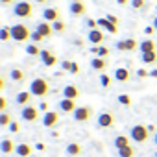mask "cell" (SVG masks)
Here are the masks:
<instances>
[{
    "mask_svg": "<svg viewBox=\"0 0 157 157\" xmlns=\"http://www.w3.org/2000/svg\"><path fill=\"white\" fill-rule=\"evenodd\" d=\"M129 139H131V137H128V135H117V137H115V148H117V150H120V148L129 146V144H131V142H129Z\"/></svg>",
    "mask_w": 157,
    "mask_h": 157,
    "instance_id": "d4e9b609",
    "label": "cell"
},
{
    "mask_svg": "<svg viewBox=\"0 0 157 157\" xmlns=\"http://www.w3.org/2000/svg\"><path fill=\"white\" fill-rule=\"evenodd\" d=\"M39 111L48 113V104H46V102H41V104H39Z\"/></svg>",
    "mask_w": 157,
    "mask_h": 157,
    "instance_id": "ee69618b",
    "label": "cell"
},
{
    "mask_svg": "<svg viewBox=\"0 0 157 157\" xmlns=\"http://www.w3.org/2000/svg\"><path fill=\"white\" fill-rule=\"evenodd\" d=\"M118 104H122V105H129V104H131V98H129L128 94H120V96H118Z\"/></svg>",
    "mask_w": 157,
    "mask_h": 157,
    "instance_id": "8d00e7d4",
    "label": "cell"
},
{
    "mask_svg": "<svg viewBox=\"0 0 157 157\" xmlns=\"http://www.w3.org/2000/svg\"><path fill=\"white\" fill-rule=\"evenodd\" d=\"M155 61H157V52L142 54V63H155Z\"/></svg>",
    "mask_w": 157,
    "mask_h": 157,
    "instance_id": "1f68e13d",
    "label": "cell"
},
{
    "mask_svg": "<svg viewBox=\"0 0 157 157\" xmlns=\"http://www.w3.org/2000/svg\"><path fill=\"white\" fill-rule=\"evenodd\" d=\"M72 115H74V120L76 122H87L94 115V109L91 105H82V107H78Z\"/></svg>",
    "mask_w": 157,
    "mask_h": 157,
    "instance_id": "8992f818",
    "label": "cell"
},
{
    "mask_svg": "<svg viewBox=\"0 0 157 157\" xmlns=\"http://www.w3.org/2000/svg\"><path fill=\"white\" fill-rule=\"evenodd\" d=\"M100 85H102L104 89H107V87L111 85V76H107V74L104 72V74L100 76Z\"/></svg>",
    "mask_w": 157,
    "mask_h": 157,
    "instance_id": "d6a6232c",
    "label": "cell"
},
{
    "mask_svg": "<svg viewBox=\"0 0 157 157\" xmlns=\"http://www.w3.org/2000/svg\"><path fill=\"white\" fill-rule=\"evenodd\" d=\"M117 48L122 50V52H131V50L139 48V43H137L135 39H120V41L117 43Z\"/></svg>",
    "mask_w": 157,
    "mask_h": 157,
    "instance_id": "ba28073f",
    "label": "cell"
},
{
    "mask_svg": "<svg viewBox=\"0 0 157 157\" xmlns=\"http://www.w3.org/2000/svg\"><path fill=\"white\" fill-rule=\"evenodd\" d=\"M57 122H59V113H56V111L44 113V117H43V126L44 128H54Z\"/></svg>",
    "mask_w": 157,
    "mask_h": 157,
    "instance_id": "8fae6325",
    "label": "cell"
},
{
    "mask_svg": "<svg viewBox=\"0 0 157 157\" xmlns=\"http://www.w3.org/2000/svg\"><path fill=\"white\" fill-rule=\"evenodd\" d=\"M8 129H10V131H11V133H19V131H21V124H19V122H15V120H13V122H11V124H10V128H8Z\"/></svg>",
    "mask_w": 157,
    "mask_h": 157,
    "instance_id": "f35d334b",
    "label": "cell"
},
{
    "mask_svg": "<svg viewBox=\"0 0 157 157\" xmlns=\"http://www.w3.org/2000/svg\"><path fill=\"white\" fill-rule=\"evenodd\" d=\"M6 107H8V100L4 96H0V111H6Z\"/></svg>",
    "mask_w": 157,
    "mask_h": 157,
    "instance_id": "ab89813d",
    "label": "cell"
},
{
    "mask_svg": "<svg viewBox=\"0 0 157 157\" xmlns=\"http://www.w3.org/2000/svg\"><path fill=\"white\" fill-rule=\"evenodd\" d=\"M144 4H146V0H131V6H133L135 10H142Z\"/></svg>",
    "mask_w": 157,
    "mask_h": 157,
    "instance_id": "74e56055",
    "label": "cell"
},
{
    "mask_svg": "<svg viewBox=\"0 0 157 157\" xmlns=\"http://www.w3.org/2000/svg\"><path fill=\"white\" fill-rule=\"evenodd\" d=\"M113 124H115V117H113V113L104 111V113L98 115V126H100V128H111Z\"/></svg>",
    "mask_w": 157,
    "mask_h": 157,
    "instance_id": "9c48e42d",
    "label": "cell"
},
{
    "mask_svg": "<svg viewBox=\"0 0 157 157\" xmlns=\"http://www.w3.org/2000/svg\"><path fill=\"white\" fill-rule=\"evenodd\" d=\"M43 39H44V35H43V33H39L37 30H35V32H32V41H33L35 44H37V43H41Z\"/></svg>",
    "mask_w": 157,
    "mask_h": 157,
    "instance_id": "e575fe53",
    "label": "cell"
},
{
    "mask_svg": "<svg viewBox=\"0 0 157 157\" xmlns=\"http://www.w3.org/2000/svg\"><path fill=\"white\" fill-rule=\"evenodd\" d=\"M117 4H118V6H128V4H131V2H129V0H117Z\"/></svg>",
    "mask_w": 157,
    "mask_h": 157,
    "instance_id": "7dc6e473",
    "label": "cell"
},
{
    "mask_svg": "<svg viewBox=\"0 0 157 157\" xmlns=\"http://www.w3.org/2000/svg\"><path fill=\"white\" fill-rule=\"evenodd\" d=\"M35 2H39V4H44V2H48V0H35Z\"/></svg>",
    "mask_w": 157,
    "mask_h": 157,
    "instance_id": "db71d44e",
    "label": "cell"
},
{
    "mask_svg": "<svg viewBox=\"0 0 157 157\" xmlns=\"http://www.w3.org/2000/svg\"><path fill=\"white\" fill-rule=\"evenodd\" d=\"M11 39H15L17 43H24V41L32 39V32L26 24H15V26H11Z\"/></svg>",
    "mask_w": 157,
    "mask_h": 157,
    "instance_id": "7a4b0ae2",
    "label": "cell"
},
{
    "mask_svg": "<svg viewBox=\"0 0 157 157\" xmlns=\"http://www.w3.org/2000/svg\"><path fill=\"white\" fill-rule=\"evenodd\" d=\"M150 78H157V68H153V70L150 72Z\"/></svg>",
    "mask_w": 157,
    "mask_h": 157,
    "instance_id": "816d5d0a",
    "label": "cell"
},
{
    "mask_svg": "<svg viewBox=\"0 0 157 157\" xmlns=\"http://www.w3.org/2000/svg\"><path fill=\"white\" fill-rule=\"evenodd\" d=\"M32 96H33V94H32L30 91H22V93H19V94L15 96V104H17V105H22V107H24V105H30Z\"/></svg>",
    "mask_w": 157,
    "mask_h": 157,
    "instance_id": "9a60e30c",
    "label": "cell"
},
{
    "mask_svg": "<svg viewBox=\"0 0 157 157\" xmlns=\"http://www.w3.org/2000/svg\"><path fill=\"white\" fill-rule=\"evenodd\" d=\"M35 148H37V150H44V148H46V146H44V144H43V142H37V144H35Z\"/></svg>",
    "mask_w": 157,
    "mask_h": 157,
    "instance_id": "f907efd6",
    "label": "cell"
},
{
    "mask_svg": "<svg viewBox=\"0 0 157 157\" xmlns=\"http://www.w3.org/2000/svg\"><path fill=\"white\" fill-rule=\"evenodd\" d=\"M72 74H78V72H80V65H78V63H74L72 65V70H70Z\"/></svg>",
    "mask_w": 157,
    "mask_h": 157,
    "instance_id": "bcb514c9",
    "label": "cell"
},
{
    "mask_svg": "<svg viewBox=\"0 0 157 157\" xmlns=\"http://www.w3.org/2000/svg\"><path fill=\"white\" fill-rule=\"evenodd\" d=\"M57 107H59V111H61V113H74V111L78 109L76 100H70V98H63V100H59Z\"/></svg>",
    "mask_w": 157,
    "mask_h": 157,
    "instance_id": "52a82bcc",
    "label": "cell"
},
{
    "mask_svg": "<svg viewBox=\"0 0 157 157\" xmlns=\"http://www.w3.org/2000/svg\"><path fill=\"white\" fill-rule=\"evenodd\" d=\"M129 137L133 139V142L142 144V142L148 140V137H150V129H148L146 126H142V124H135V126L129 129Z\"/></svg>",
    "mask_w": 157,
    "mask_h": 157,
    "instance_id": "3957f363",
    "label": "cell"
},
{
    "mask_svg": "<svg viewBox=\"0 0 157 157\" xmlns=\"http://www.w3.org/2000/svg\"><path fill=\"white\" fill-rule=\"evenodd\" d=\"M153 142L157 144V131H155V135H153Z\"/></svg>",
    "mask_w": 157,
    "mask_h": 157,
    "instance_id": "11a10c76",
    "label": "cell"
},
{
    "mask_svg": "<svg viewBox=\"0 0 157 157\" xmlns=\"http://www.w3.org/2000/svg\"><path fill=\"white\" fill-rule=\"evenodd\" d=\"M72 2H83V0H72Z\"/></svg>",
    "mask_w": 157,
    "mask_h": 157,
    "instance_id": "9f6ffc18",
    "label": "cell"
},
{
    "mask_svg": "<svg viewBox=\"0 0 157 157\" xmlns=\"http://www.w3.org/2000/svg\"><path fill=\"white\" fill-rule=\"evenodd\" d=\"M35 30H37L39 33H43L44 37H50V35L54 33V28H52V22H46V21H43V22H39Z\"/></svg>",
    "mask_w": 157,
    "mask_h": 157,
    "instance_id": "d6986e66",
    "label": "cell"
},
{
    "mask_svg": "<svg viewBox=\"0 0 157 157\" xmlns=\"http://www.w3.org/2000/svg\"><path fill=\"white\" fill-rule=\"evenodd\" d=\"M155 46H157V44H155V41H153V39H148V37H146V39H142V41L139 43V50H140L142 54L155 52Z\"/></svg>",
    "mask_w": 157,
    "mask_h": 157,
    "instance_id": "5bb4252c",
    "label": "cell"
},
{
    "mask_svg": "<svg viewBox=\"0 0 157 157\" xmlns=\"http://www.w3.org/2000/svg\"><path fill=\"white\" fill-rule=\"evenodd\" d=\"M87 39H89V43L93 44V46H98L102 41H104V32L102 30H89V35H87Z\"/></svg>",
    "mask_w": 157,
    "mask_h": 157,
    "instance_id": "7c38bea8",
    "label": "cell"
},
{
    "mask_svg": "<svg viewBox=\"0 0 157 157\" xmlns=\"http://www.w3.org/2000/svg\"><path fill=\"white\" fill-rule=\"evenodd\" d=\"M153 32H155V28H153V26H146V28H144V33H146V35H151Z\"/></svg>",
    "mask_w": 157,
    "mask_h": 157,
    "instance_id": "f6af8a7d",
    "label": "cell"
},
{
    "mask_svg": "<svg viewBox=\"0 0 157 157\" xmlns=\"http://www.w3.org/2000/svg\"><path fill=\"white\" fill-rule=\"evenodd\" d=\"M21 117H22V120H24V122L33 124V122H37V120H39V107L24 105V107L21 109Z\"/></svg>",
    "mask_w": 157,
    "mask_h": 157,
    "instance_id": "5b68a950",
    "label": "cell"
},
{
    "mask_svg": "<svg viewBox=\"0 0 157 157\" xmlns=\"http://www.w3.org/2000/svg\"><path fill=\"white\" fill-rule=\"evenodd\" d=\"M82 151H83V148H82L80 142H70V144L67 146V153H68V155H74V157H76V155H80Z\"/></svg>",
    "mask_w": 157,
    "mask_h": 157,
    "instance_id": "484cf974",
    "label": "cell"
},
{
    "mask_svg": "<svg viewBox=\"0 0 157 157\" xmlns=\"http://www.w3.org/2000/svg\"><path fill=\"white\" fill-rule=\"evenodd\" d=\"M6 89V82H4V78H0V91H4Z\"/></svg>",
    "mask_w": 157,
    "mask_h": 157,
    "instance_id": "681fc988",
    "label": "cell"
},
{
    "mask_svg": "<svg viewBox=\"0 0 157 157\" xmlns=\"http://www.w3.org/2000/svg\"><path fill=\"white\" fill-rule=\"evenodd\" d=\"M11 39V26H2L0 28V41Z\"/></svg>",
    "mask_w": 157,
    "mask_h": 157,
    "instance_id": "f1b7e54d",
    "label": "cell"
},
{
    "mask_svg": "<svg viewBox=\"0 0 157 157\" xmlns=\"http://www.w3.org/2000/svg\"><path fill=\"white\" fill-rule=\"evenodd\" d=\"M17 150V146H15V142L11 140V139H2V142H0V151H2L4 155H10V153H13Z\"/></svg>",
    "mask_w": 157,
    "mask_h": 157,
    "instance_id": "4fadbf2b",
    "label": "cell"
},
{
    "mask_svg": "<svg viewBox=\"0 0 157 157\" xmlns=\"http://www.w3.org/2000/svg\"><path fill=\"white\" fill-rule=\"evenodd\" d=\"M155 157H157V151H155Z\"/></svg>",
    "mask_w": 157,
    "mask_h": 157,
    "instance_id": "6f0895ef",
    "label": "cell"
},
{
    "mask_svg": "<svg viewBox=\"0 0 157 157\" xmlns=\"http://www.w3.org/2000/svg\"><path fill=\"white\" fill-rule=\"evenodd\" d=\"M98 26L102 30H105L107 33H117V30H118V26L113 24V22H109L107 19H98Z\"/></svg>",
    "mask_w": 157,
    "mask_h": 157,
    "instance_id": "7402d4cb",
    "label": "cell"
},
{
    "mask_svg": "<svg viewBox=\"0 0 157 157\" xmlns=\"http://www.w3.org/2000/svg\"><path fill=\"white\" fill-rule=\"evenodd\" d=\"M11 122H13V120H11V115H10V113H6V111L0 113V128H10Z\"/></svg>",
    "mask_w": 157,
    "mask_h": 157,
    "instance_id": "4316f807",
    "label": "cell"
},
{
    "mask_svg": "<svg viewBox=\"0 0 157 157\" xmlns=\"http://www.w3.org/2000/svg\"><path fill=\"white\" fill-rule=\"evenodd\" d=\"M129 78H131V74H129V70H128V68L118 67V68L115 70V80H117V82L126 83V82H129Z\"/></svg>",
    "mask_w": 157,
    "mask_h": 157,
    "instance_id": "2e32d148",
    "label": "cell"
},
{
    "mask_svg": "<svg viewBox=\"0 0 157 157\" xmlns=\"http://www.w3.org/2000/svg\"><path fill=\"white\" fill-rule=\"evenodd\" d=\"M118 157H135V148L129 144L126 148H120L118 150Z\"/></svg>",
    "mask_w": 157,
    "mask_h": 157,
    "instance_id": "83f0119b",
    "label": "cell"
},
{
    "mask_svg": "<svg viewBox=\"0 0 157 157\" xmlns=\"http://www.w3.org/2000/svg\"><path fill=\"white\" fill-rule=\"evenodd\" d=\"M91 52H93V54H96L98 57H105V56L109 54V48H105V46H93V48H91Z\"/></svg>",
    "mask_w": 157,
    "mask_h": 157,
    "instance_id": "f546056e",
    "label": "cell"
},
{
    "mask_svg": "<svg viewBox=\"0 0 157 157\" xmlns=\"http://www.w3.org/2000/svg\"><path fill=\"white\" fill-rule=\"evenodd\" d=\"M10 78H11L13 82H17V83H22V82L26 80V72H24L22 68H11Z\"/></svg>",
    "mask_w": 157,
    "mask_h": 157,
    "instance_id": "603a6c76",
    "label": "cell"
},
{
    "mask_svg": "<svg viewBox=\"0 0 157 157\" xmlns=\"http://www.w3.org/2000/svg\"><path fill=\"white\" fill-rule=\"evenodd\" d=\"M72 65H74V61H68V59H65V61L61 63V68H63V72H70V70H72Z\"/></svg>",
    "mask_w": 157,
    "mask_h": 157,
    "instance_id": "d590c367",
    "label": "cell"
},
{
    "mask_svg": "<svg viewBox=\"0 0 157 157\" xmlns=\"http://www.w3.org/2000/svg\"><path fill=\"white\" fill-rule=\"evenodd\" d=\"M30 93L33 96L43 98V96H46L50 93V85H48V82L44 80V78H33L32 83H30Z\"/></svg>",
    "mask_w": 157,
    "mask_h": 157,
    "instance_id": "6da1fadb",
    "label": "cell"
},
{
    "mask_svg": "<svg viewBox=\"0 0 157 157\" xmlns=\"http://www.w3.org/2000/svg\"><path fill=\"white\" fill-rule=\"evenodd\" d=\"M68 10H70L72 15H85V11H87V8H85L83 2H72L68 6Z\"/></svg>",
    "mask_w": 157,
    "mask_h": 157,
    "instance_id": "cb8c5ba5",
    "label": "cell"
},
{
    "mask_svg": "<svg viewBox=\"0 0 157 157\" xmlns=\"http://www.w3.org/2000/svg\"><path fill=\"white\" fill-rule=\"evenodd\" d=\"M151 26H153V28H155V32H157V17L153 19V24H151Z\"/></svg>",
    "mask_w": 157,
    "mask_h": 157,
    "instance_id": "f5cc1de1",
    "label": "cell"
},
{
    "mask_svg": "<svg viewBox=\"0 0 157 157\" xmlns=\"http://www.w3.org/2000/svg\"><path fill=\"white\" fill-rule=\"evenodd\" d=\"M107 61H105V57H93L91 59V67L94 68V70H98V72H104L105 68H107Z\"/></svg>",
    "mask_w": 157,
    "mask_h": 157,
    "instance_id": "44dd1931",
    "label": "cell"
},
{
    "mask_svg": "<svg viewBox=\"0 0 157 157\" xmlns=\"http://www.w3.org/2000/svg\"><path fill=\"white\" fill-rule=\"evenodd\" d=\"M13 2H15V0H0V4H2V6H10Z\"/></svg>",
    "mask_w": 157,
    "mask_h": 157,
    "instance_id": "c3c4849f",
    "label": "cell"
},
{
    "mask_svg": "<svg viewBox=\"0 0 157 157\" xmlns=\"http://www.w3.org/2000/svg\"><path fill=\"white\" fill-rule=\"evenodd\" d=\"M78 96H80V89H78L76 85H65V89H63V98L76 100Z\"/></svg>",
    "mask_w": 157,
    "mask_h": 157,
    "instance_id": "ac0fdd59",
    "label": "cell"
},
{
    "mask_svg": "<svg viewBox=\"0 0 157 157\" xmlns=\"http://www.w3.org/2000/svg\"><path fill=\"white\" fill-rule=\"evenodd\" d=\"M32 151H33V146H30L28 142H21V144H17V150H15V153H17L19 157H30Z\"/></svg>",
    "mask_w": 157,
    "mask_h": 157,
    "instance_id": "e0dca14e",
    "label": "cell"
},
{
    "mask_svg": "<svg viewBox=\"0 0 157 157\" xmlns=\"http://www.w3.org/2000/svg\"><path fill=\"white\" fill-rule=\"evenodd\" d=\"M13 15L19 19H30L33 15V6L28 2V0H21V2L15 4L13 8Z\"/></svg>",
    "mask_w": 157,
    "mask_h": 157,
    "instance_id": "277c9868",
    "label": "cell"
},
{
    "mask_svg": "<svg viewBox=\"0 0 157 157\" xmlns=\"http://www.w3.org/2000/svg\"><path fill=\"white\" fill-rule=\"evenodd\" d=\"M41 52H43V50H41L35 43L28 44V48H26V54H28V56H41Z\"/></svg>",
    "mask_w": 157,
    "mask_h": 157,
    "instance_id": "4dcf8cb0",
    "label": "cell"
},
{
    "mask_svg": "<svg viewBox=\"0 0 157 157\" xmlns=\"http://www.w3.org/2000/svg\"><path fill=\"white\" fill-rule=\"evenodd\" d=\"M41 59H43V63H44L46 67H54V65L57 63V57H56L50 50H43V52H41Z\"/></svg>",
    "mask_w": 157,
    "mask_h": 157,
    "instance_id": "ffe728a7",
    "label": "cell"
},
{
    "mask_svg": "<svg viewBox=\"0 0 157 157\" xmlns=\"http://www.w3.org/2000/svg\"><path fill=\"white\" fill-rule=\"evenodd\" d=\"M52 28H54L56 33H63L65 32V22L63 21H56V22H52Z\"/></svg>",
    "mask_w": 157,
    "mask_h": 157,
    "instance_id": "836d02e7",
    "label": "cell"
},
{
    "mask_svg": "<svg viewBox=\"0 0 157 157\" xmlns=\"http://www.w3.org/2000/svg\"><path fill=\"white\" fill-rule=\"evenodd\" d=\"M43 19H44L46 22H56V21H61L59 10H56V8H44V10H43Z\"/></svg>",
    "mask_w": 157,
    "mask_h": 157,
    "instance_id": "30bf717a",
    "label": "cell"
},
{
    "mask_svg": "<svg viewBox=\"0 0 157 157\" xmlns=\"http://www.w3.org/2000/svg\"><path fill=\"white\" fill-rule=\"evenodd\" d=\"M96 24H98V21H94V19H89V21H87L89 30H94V28H96Z\"/></svg>",
    "mask_w": 157,
    "mask_h": 157,
    "instance_id": "b9f144b4",
    "label": "cell"
},
{
    "mask_svg": "<svg viewBox=\"0 0 157 157\" xmlns=\"http://www.w3.org/2000/svg\"><path fill=\"white\" fill-rule=\"evenodd\" d=\"M105 19H107L109 22H113V24H117V26H118V19H117L115 15H111V13H109V15H105Z\"/></svg>",
    "mask_w": 157,
    "mask_h": 157,
    "instance_id": "60d3db41",
    "label": "cell"
},
{
    "mask_svg": "<svg viewBox=\"0 0 157 157\" xmlns=\"http://www.w3.org/2000/svg\"><path fill=\"white\" fill-rule=\"evenodd\" d=\"M137 76H139V78H146V76H150V72L144 70V68H139V70H137Z\"/></svg>",
    "mask_w": 157,
    "mask_h": 157,
    "instance_id": "7bdbcfd3",
    "label": "cell"
}]
</instances>
